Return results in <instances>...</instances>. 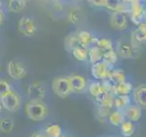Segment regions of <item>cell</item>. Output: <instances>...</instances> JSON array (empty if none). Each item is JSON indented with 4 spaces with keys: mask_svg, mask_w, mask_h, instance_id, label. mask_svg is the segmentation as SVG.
I'll return each mask as SVG.
<instances>
[{
    "mask_svg": "<svg viewBox=\"0 0 146 137\" xmlns=\"http://www.w3.org/2000/svg\"><path fill=\"white\" fill-rule=\"evenodd\" d=\"M49 113L48 105L43 100H29L25 105V114L31 121L42 122Z\"/></svg>",
    "mask_w": 146,
    "mask_h": 137,
    "instance_id": "1",
    "label": "cell"
},
{
    "mask_svg": "<svg viewBox=\"0 0 146 137\" xmlns=\"http://www.w3.org/2000/svg\"><path fill=\"white\" fill-rule=\"evenodd\" d=\"M131 4V22L136 26L146 23V0H134Z\"/></svg>",
    "mask_w": 146,
    "mask_h": 137,
    "instance_id": "2",
    "label": "cell"
},
{
    "mask_svg": "<svg viewBox=\"0 0 146 137\" xmlns=\"http://www.w3.org/2000/svg\"><path fill=\"white\" fill-rule=\"evenodd\" d=\"M51 87L53 92L60 98H66L73 93L68 77L55 78L52 81Z\"/></svg>",
    "mask_w": 146,
    "mask_h": 137,
    "instance_id": "3",
    "label": "cell"
},
{
    "mask_svg": "<svg viewBox=\"0 0 146 137\" xmlns=\"http://www.w3.org/2000/svg\"><path fill=\"white\" fill-rule=\"evenodd\" d=\"M0 102H1L4 109L10 112H15L18 109L20 108L21 104V99L20 96L16 90H11L8 92L0 99Z\"/></svg>",
    "mask_w": 146,
    "mask_h": 137,
    "instance_id": "4",
    "label": "cell"
},
{
    "mask_svg": "<svg viewBox=\"0 0 146 137\" xmlns=\"http://www.w3.org/2000/svg\"><path fill=\"white\" fill-rule=\"evenodd\" d=\"M27 95L30 100H43L47 95V88L43 82L34 81L27 85Z\"/></svg>",
    "mask_w": 146,
    "mask_h": 137,
    "instance_id": "5",
    "label": "cell"
},
{
    "mask_svg": "<svg viewBox=\"0 0 146 137\" xmlns=\"http://www.w3.org/2000/svg\"><path fill=\"white\" fill-rule=\"evenodd\" d=\"M112 67L109 66L103 61H100L97 64H93L91 65V75L94 78V80L99 81H103L109 79L110 73H111Z\"/></svg>",
    "mask_w": 146,
    "mask_h": 137,
    "instance_id": "6",
    "label": "cell"
},
{
    "mask_svg": "<svg viewBox=\"0 0 146 137\" xmlns=\"http://www.w3.org/2000/svg\"><path fill=\"white\" fill-rule=\"evenodd\" d=\"M7 71L9 77L13 80H21L27 75V68L20 62L16 61H10L7 63Z\"/></svg>",
    "mask_w": 146,
    "mask_h": 137,
    "instance_id": "7",
    "label": "cell"
},
{
    "mask_svg": "<svg viewBox=\"0 0 146 137\" xmlns=\"http://www.w3.org/2000/svg\"><path fill=\"white\" fill-rule=\"evenodd\" d=\"M115 50L120 58L124 59H130L134 57V52L136 49L132 47L130 41L121 39L117 42Z\"/></svg>",
    "mask_w": 146,
    "mask_h": 137,
    "instance_id": "8",
    "label": "cell"
},
{
    "mask_svg": "<svg viewBox=\"0 0 146 137\" xmlns=\"http://www.w3.org/2000/svg\"><path fill=\"white\" fill-rule=\"evenodd\" d=\"M110 25L113 29L123 30L128 26V19L125 13L121 11H113L110 16Z\"/></svg>",
    "mask_w": 146,
    "mask_h": 137,
    "instance_id": "9",
    "label": "cell"
},
{
    "mask_svg": "<svg viewBox=\"0 0 146 137\" xmlns=\"http://www.w3.org/2000/svg\"><path fill=\"white\" fill-rule=\"evenodd\" d=\"M73 93H83L88 89V81L83 76L72 74L68 77Z\"/></svg>",
    "mask_w": 146,
    "mask_h": 137,
    "instance_id": "10",
    "label": "cell"
},
{
    "mask_svg": "<svg viewBox=\"0 0 146 137\" xmlns=\"http://www.w3.org/2000/svg\"><path fill=\"white\" fill-rule=\"evenodd\" d=\"M17 29L25 36H34L36 33V26L31 18L27 17H21L17 23Z\"/></svg>",
    "mask_w": 146,
    "mask_h": 137,
    "instance_id": "11",
    "label": "cell"
},
{
    "mask_svg": "<svg viewBox=\"0 0 146 137\" xmlns=\"http://www.w3.org/2000/svg\"><path fill=\"white\" fill-rule=\"evenodd\" d=\"M130 42L135 49H138L141 44L146 42V23L141 24L132 32Z\"/></svg>",
    "mask_w": 146,
    "mask_h": 137,
    "instance_id": "12",
    "label": "cell"
},
{
    "mask_svg": "<svg viewBox=\"0 0 146 137\" xmlns=\"http://www.w3.org/2000/svg\"><path fill=\"white\" fill-rule=\"evenodd\" d=\"M131 99L133 103L139 105L141 108H146V83L135 87L132 90Z\"/></svg>",
    "mask_w": 146,
    "mask_h": 137,
    "instance_id": "13",
    "label": "cell"
},
{
    "mask_svg": "<svg viewBox=\"0 0 146 137\" xmlns=\"http://www.w3.org/2000/svg\"><path fill=\"white\" fill-rule=\"evenodd\" d=\"M123 115L125 117V120L131 121L132 122H137L140 121L141 118V114H143V111L141 108L135 103H131L127 108H125L122 111Z\"/></svg>",
    "mask_w": 146,
    "mask_h": 137,
    "instance_id": "14",
    "label": "cell"
},
{
    "mask_svg": "<svg viewBox=\"0 0 146 137\" xmlns=\"http://www.w3.org/2000/svg\"><path fill=\"white\" fill-rule=\"evenodd\" d=\"M87 91H88L89 94L93 99L98 98L100 95L105 93V90L102 85V82L96 80H90V82H88V89H87Z\"/></svg>",
    "mask_w": 146,
    "mask_h": 137,
    "instance_id": "15",
    "label": "cell"
},
{
    "mask_svg": "<svg viewBox=\"0 0 146 137\" xmlns=\"http://www.w3.org/2000/svg\"><path fill=\"white\" fill-rule=\"evenodd\" d=\"M131 103H132L131 95H115L113 99L112 108L119 111H123Z\"/></svg>",
    "mask_w": 146,
    "mask_h": 137,
    "instance_id": "16",
    "label": "cell"
},
{
    "mask_svg": "<svg viewBox=\"0 0 146 137\" xmlns=\"http://www.w3.org/2000/svg\"><path fill=\"white\" fill-rule=\"evenodd\" d=\"M134 87L130 81H124L121 83L115 84L113 89L114 95H131L132 93Z\"/></svg>",
    "mask_w": 146,
    "mask_h": 137,
    "instance_id": "17",
    "label": "cell"
},
{
    "mask_svg": "<svg viewBox=\"0 0 146 137\" xmlns=\"http://www.w3.org/2000/svg\"><path fill=\"white\" fill-rule=\"evenodd\" d=\"M89 53V62L93 65V64H97L103 59V54L104 52L97 46H91L88 49Z\"/></svg>",
    "mask_w": 146,
    "mask_h": 137,
    "instance_id": "18",
    "label": "cell"
},
{
    "mask_svg": "<svg viewBox=\"0 0 146 137\" xmlns=\"http://www.w3.org/2000/svg\"><path fill=\"white\" fill-rule=\"evenodd\" d=\"M125 121V117L123 115L122 111H119V110L112 109V111L108 116L107 122L112 126L120 127L121 123Z\"/></svg>",
    "mask_w": 146,
    "mask_h": 137,
    "instance_id": "19",
    "label": "cell"
},
{
    "mask_svg": "<svg viewBox=\"0 0 146 137\" xmlns=\"http://www.w3.org/2000/svg\"><path fill=\"white\" fill-rule=\"evenodd\" d=\"M111 82L115 85V84H119L121 83V82L126 81V74L124 70H121V68H112L111 73H110L109 79H108Z\"/></svg>",
    "mask_w": 146,
    "mask_h": 137,
    "instance_id": "20",
    "label": "cell"
},
{
    "mask_svg": "<svg viewBox=\"0 0 146 137\" xmlns=\"http://www.w3.org/2000/svg\"><path fill=\"white\" fill-rule=\"evenodd\" d=\"M136 131L135 123L131 121L125 120L120 125V132L123 137H131Z\"/></svg>",
    "mask_w": 146,
    "mask_h": 137,
    "instance_id": "21",
    "label": "cell"
},
{
    "mask_svg": "<svg viewBox=\"0 0 146 137\" xmlns=\"http://www.w3.org/2000/svg\"><path fill=\"white\" fill-rule=\"evenodd\" d=\"M44 134L48 137H60L63 132L61 126L58 123H49L45 127Z\"/></svg>",
    "mask_w": 146,
    "mask_h": 137,
    "instance_id": "22",
    "label": "cell"
},
{
    "mask_svg": "<svg viewBox=\"0 0 146 137\" xmlns=\"http://www.w3.org/2000/svg\"><path fill=\"white\" fill-rule=\"evenodd\" d=\"M114 96L115 95H114L113 93L105 92L102 95H100V97L94 99V100L96 102L97 106H106V107H111L112 108Z\"/></svg>",
    "mask_w": 146,
    "mask_h": 137,
    "instance_id": "23",
    "label": "cell"
},
{
    "mask_svg": "<svg viewBox=\"0 0 146 137\" xmlns=\"http://www.w3.org/2000/svg\"><path fill=\"white\" fill-rule=\"evenodd\" d=\"M77 37L80 40L81 47L89 49L91 46V43H92V40H93V37L89 31L81 30L77 33Z\"/></svg>",
    "mask_w": 146,
    "mask_h": 137,
    "instance_id": "24",
    "label": "cell"
},
{
    "mask_svg": "<svg viewBox=\"0 0 146 137\" xmlns=\"http://www.w3.org/2000/svg\"><path fill=\"white\" fill-rule=\"evenodd\" d=\"M78 47H81L77 34H70L65 39V49L68 52H72Z\"/></svg>",
    "mask_w": 146,
    "mask_h": 137,
    "instance_id": "25",
    "label": "cell"
},
{
    "mask_svg": "<svg viewBox=\"0 0 146 137\" xmlns=\"http://www.w3.org/2000/svg\"><path fill=\"white\" fill-rule=\"evenodd\" d=\"M26 1L24 0H8V10L13 13H19L26 7Z\"/></svg>",
    "mask_w": 146,
    "mask_h": 137,
    "instance_id": "26",
    "label": "cell"
},
{
    "mask_svg": "<svg viewBox=\"0 0 146 137\" xmlns=\"http://www.w3.org/2000/svg\"><path fill=\"white\" fill-rule=\"evenodd\" d=\"M73 57H74L77 61L80 62H86L89 61V53H88V49L83 48V47H78L71 52Z\"/></svg>",
    "mask_w": 146,
    "mask_h": 137,
    "instance_id": "27",
    "label": "cell"
},
{
    "mask_svg": "<svg viewBox=\"0 0 146 137\" xmlns=\"http://www.w3.org/2000/svg\"><path fill=\"white\" fill-rule=\"evenodd\" d=\"M118 59H119V56H118V54L116 52V50L112 49V50H110V51L104 52L102 61L105 62L106 64H108L109 66H111V67L113 68V66L117 63Z\"/></svg>",
    "mask_w": 146,
    "mask_h": 137,
    "instance_id": "28",
    "label": "cell"
},
{
    "mask_svg": "<svg viewBox=\"0 0 146 137\" xmlns=\"http://www.w3.org/2000/svg\"><path fill=\"white\" fill-rule=\"evenodd\" d=\"M14 128V121L10 118L5 117L0 120V132L2 134H9Z\"/></svg>",
    "mask_w": 146,
    "mask_h": 137,
    "instance_id": "29",
    "label": "cell"
},
{
    "mask_svg": "<svg viewBox=\"0 0 146 137\" xmlns=\"http://www.w3.org/2000/svg\"><path fill=\"white\" fill-rule=\"evenodd\" d=\"M111 107H106V106H97V110H96V114H97L98 120L100 122H105L107 121L108 116L112 111Z\"/></svg>",
    "mask_w": 146,
    "mask_h": 137,
    "instance_id": "30",
    "label": "cell"
},
{
    "mask_svg": "<svg viewBox=\"0 0 146 137\" xmlns=\"http://www.w3.org/2000/svg\"><path fill=\"white\" fill-rule=\"evenodd\" d=\"M97 47H99L103 52L110 51V50L115 49H114V45L111 39H99L97 42Z\"/></svg>",
    "mask_w": 146,
    "mask_h": 137,
    "instance_id": "31",
    "label": "cell"
},
{
    "mask_svg": "<svg viewBox=\"0 0 146 137\" xmlns=\"http://www.w3.org/2000/svg\"><path fill=\"white\" fill-rule=\"evenodd\" d=\"M122 0H106V7L112 11H119L121 7Z\"/></svg>",
    "mask_w": 146,
    "mask_h": 137,
    "instance_id": "32",
    "label": "cell"
},
{
    "mask_svg": "<svg viewBox=\"0 0 146 137\" xmlns=\"http://www.w3.org/2000/svg\"><path fill=\"white\" fill-rule=\"evenodd\" d=\"M12 89L10 87V84L8 83L7 80L3 79H0V99L4 97L8 91H10Z\"/></svg>",
    "mask_w": 146,
    "mask_h": 137,
    "instance_id": "33",
    "label": "cell"
},
{
    "mask_svg": "<svg viewBox=\"0 0 146 137\" xmlns=\"http://www.w3.org/2000/svg\"><path fill=\"white\" fill-rule=\"evenodd\" d=\"M67 17H68V20L73 23V24H76V23L80 21V14L79 11H76V10H72L70 12H68Z\"/></svg>",
    "mask_w": 146,
    "mask_h": 137,
    "instance_id": "34",
    "label": "cell"
},
{
    "mask_svg": "<svg viewBox=\"0 0 146 137\" xmlns=\"http://www.w3.org/2000/svg\"><path fill=\"white\" fill-rule=\"evenodd\" d=\"M88 1L95 7H106V0H88Z\"/></svg>",
    "mask_w": 146,
    "mask_h": 137,
    "instance_id": "35",
    "label": "cell"
},
{
    "mask_svg": "<svg viewBox=\"0 0 146 137\" xmlns=\"http://www.w3.org/2000/svg\"><path fill=\"white\" fill-rule=\"evenodd\" d=\"M30 137H48L45 134H33Z\"/></svg>",
    "mask_w": 146,
    "mask_h": 137,
    "instance_id": "36",
    "label": "cell"
},
{
    "mask_svg": "<svg viewBox=\"0 0 146 137\" xmlns=\"http://www.w3.org/2000/svg\"><path fill=\"white\" fill-rule=\"evenodd\" d=\"M5 20V16H4V13L2 12V10H0V24H2Z\"/></svg>",
    "mask_w": 146,
    "mask_h": 137,
    "instance_id": "37",
    "label": "cell"
},
{
    "mask_svg": "<svg viewBox=\"0 0 146 137\" xmlns=\"http://www.w3.org/2000/svg\"><path fill=\"white\" fill-rule=\"evenodd\" d=\"M60 137H71V136H70V135H67V134H62Z\"/></svg>",
    "mask_w": 146,
    "mask_h": 137,
    "instance_id": "38",
    "label": "cell"
},
{
    "mask_svg": "<svg viewBox=\"0 0 146 137\" xmlns=\"http://www.w3.org/2000/svg\"><path fill=\"white\" fill-rule=\"evenodd\" d=\"M2 109H3V106H2V104H1V102H0V112H2Z\"/></svg>",
    "mask_w": 146,
    "mask_h": 137,
    "instance_id": "39",
    "label": "cell"
},
{
    "mask_svg": "<svg viewBox=\"0 0 146 137\" xmlns=\"http://www.w3.org/2000/svg\"><path fill=\"white\" fill-rule=\"evenodd\" d=\"M0 10H2V2L0 1Z\"/></svg>",
    "mask_w": 146,
    "mask_h": 137,
    "instance_id": "40",
    "label": "cell"
},
{
    "mask_svg": "<svg viewBox=\"0 0 146 137\" xmlns=\"http://www.w3.org/2000/svg\"><path fill=\"white\" fill-rule=\"evenodd\" d=\"M0 71H1V64H0Z\"/></svg>",
    "mask_w": 146,
    "mask_h": 137,
    "instance_id": "41",
    "label": "cell"
},
{
    "mask_svg": "<svg viewBox=\"0 0 146 137\" xmlns=\"http://www.w3.org/2000/svg\"><path fill=\"white\" fill-rule=\"evenodd\" d=\"M108 137H116V136H108Z\"/></svg>",
    "mask_w": 146,
    "mask_h": 137,
    "instance_id": "42",
    "label": "cell"
},
{
    "mask_svg": "<svg viewBox=\"0 0 146 137\" xmlns=\"http://www.w3.org/2000/svg\"><path fill=\"white\" fill-rule=\"evenodd\" d=\"M24 1H26V2H27V0H24Z\"/></svg>",
    "mask_w": 146,
    "mask_h": 137,
    "instance_id": "43",
    "label": "cell"
}]
</instances>
